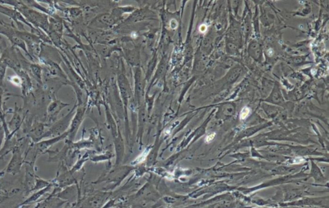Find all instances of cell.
<instances>
[{
  "instance_id": "cell-1",
  "label": "cell",
  "mask_w": 329,
  "mask_h": 208,
  "mask_svg": "<svg viewBox=\"0 0 329 208\" xmlns=\"http://www.w3.org/2000/svg\"><path fill=\"white\" fill-rule=\"evenodd\" d=\"M18 11L21 13L27 21L38 29L44 31H48V23L47 15L41 13L26 5L22 2H18L16 7H14Z\"/></svg>"
},
{
  "instance_id": "cell-2",
  "label": "cell",
  "mask_w": 329,
  "mask_h": 208,
  "mask_svg": "<svg viewBox=\"0 0 329 208\" xmlns=\"http://www.w3.org/2000/svg\"><path fill=\"white\" fill-rule=\"evenodd\" d=\"M26 142L27 139L23 138L18 139L17 145L12 151L11 159L5 169L7 173L15 175L21 171V166L24 164V153H23L22 149Z\"/></svg>"
},
{
  "instance_id": "cell-3",
  "label": "cell",
  "mask_w": 329,
  "mask_h": 208,
  "mask_svg": "<svg viewBox=\"0 0 329 208\" xmlns=\"http://www.w3.org/2000/svg\"><path fill=\"white\" fill-rule=\"evenodd\" d=\"M46 125H47V124L44 123V121L39 120L33 121L28 133V136L32 143H36L42 140L43 136L45 133L44 128Z\"/></svg>"
},
{
  "instance_id": "cell-4",
  "label": "cell",
  "mask_w": 329,
  "mask_h": 208,
  "mask_svg": "<svg viewBox=\"0 0 329 208\" xmlns=\"http://www.w3.org/2000/svg\"><path fill=\"white\" fill-rule=\"evenodd\" d=\"M21 108L18 107L16 104H15L14 110L12 111V113L13 114L12 118L10 120V121L7 122V126L11 133H17V132L21 128V126L23 123L25 117V116L22 118L21 114Z\"/></svg>"
},
{
  "instance_id": "cell-5",
  "label": "cell",
  "mask_w": 329,
  "mask_h": 208,
  "mask_svg": "<svg viewBox=\"0 0 329 208\" xmlns=\"http://www.w3.org/2000/svg\"><path fill=\"white\" fill-rule=\"evenodd\" d=\"M7 79H8V80L9 81V82H11L14 85L21 88V79L18 75L8 77Z\"/></svg>"
},
{
  "instance_id": "cell-6",
  "label": "cell",
  "mask_w": 329,
  "mask_h": 208,
  "mask_svg": "<svg viewBox=\"0 0 329 208\" xmlns=\"http://www.w3.org/2000/svg\"><path fill=\"white\" fill-rule=\"evenodd\" d=\"M7 66L4 64L0 62V86H2L3 81L5 78V75L6 73Z\"/></svg>"
},
{
  "instance_id": "cell-7",
  "label": "cell",
  "mask_w": 329,
  "mask_h": 208,
  "mask_svg": "<svg viewBox=\"0 0 329 208\" xmlns=\"http://www.w3.org/2000/svg\"><path fill=\"white\" fill-rule=\"evenodd\" d=\"M249 113H250L249 108H248L247 107H245L241 111V113H240V119L241 120L245 119L247 117V116L249 114Z\"/></svg>"
},
{
  "instance_id": "cell-8",
  "label": "cell",
  "mask_w": 329,
  "mask_h": 208,
  "mask_svg": "<svg viewBox=\"0 0 329 208\" xmlns=\"http://www.w3.org/2000/svg\"><path fill=\"white\" fill-rule=\"evenodd\" d=\"M5 138V131L2 125H0V150L2 149V145Z\"/></svg>"
},
{
  "instance_id": "cell-9",
  "label": "cell",
  "mask_w": 329,
  "mask_h": 208,
  "mask_svg": "<svg viewBox=\"0 0 329 208\" xmlns=\"http://www.w3.org/2000/svg\"><path fill=\"white\" fill-rule=\"evenodd\" d=\"M215 135H216V134H215V133H212V134H210L209 135H208V136H207L206 137V141L207 142H210V141H211L212 139H213L215 138Z\"/></svg>"
},
{
  "instance_id": "cell-10",
  "label": "cell",
  "mask_w": 329,
  "mask_h": 208,
  "mask_svg": "<svg viewBox=\"0 0 329 208\" xmlns=\"http://www.w3.org/2000/svg\"><path fill=\"white\" fill-rule=\"evenodd\" d=\"M206 30H207V27L206 26L205 24L201 25L200 27V31L201 32H205L206 31Z\"/></svg>"
}]
</instances>
